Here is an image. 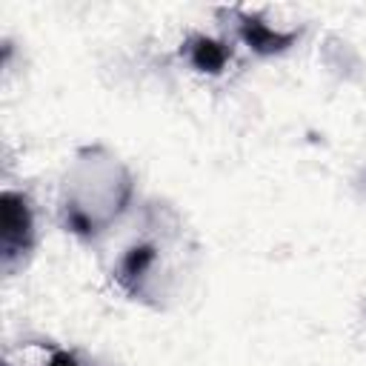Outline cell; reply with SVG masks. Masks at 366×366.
<instances>
[{"mask_svg": "<svg viewBox=\"0 0 366 366\" xmlns=\"http://www.w3.org/2000/svg\"><path fill=\"white\" fill-rule=\"evenodd\" d=\"M132 192V174L117 157L103 149L80 152L60 189V217L66 232L86 240L103 234L129 209Z\"/></svg>", "mask_w": 366, "mask_h": 366, "instance_id": "cell-1", "label": "cell"}, {"mask_svg": "<svg viewBox=\"0 0 366 366\" xmlns=\"http://www.w3.org/2000/svg\"><path fill=\"white\" fill-rule=\"evenodd\" d=\"M31 243H34V220H31L29 200L17 192H3L0 197V260L9 274L31 252Z\"/></svg>", "mask_w": 366, "mask_h": 366, "instance_id": "cell-2", "label": "cell"}, {"mask_svg": "<svg viewBox=\"0 0 366 366\" xmlns=\"http://www.w3.org/2000/svg\"><path fill=\"white\" fill-rule=\"evenodd\" d=\"M157 269H160L157 243L154 240H137L120 254L114 277L132 297H149V283L157 277Z\"/></svg>", "mask_w": 366, "mask_h": 366, "instance_id": "cell-3", "label": "cell"}, {"mask_svg": "<svg viewBox=\"0 0 366 366\" xmlns=\"http://www.w3.org/2000/svg\"><path fill=\"white\" fill-rule=\"evenodd\" d=\"M237 34L240 40L254 51V54H280L286 51L295 40H297V31H280V29H272L263 17L257 14H246V11H237Z\"/></svg>", "mask_w": 366, "mask_h": 366, "instance_id": "cell-4", "label": "cell"}, {"mask_svg": "<svg viewBox=\"0 0 366 366\" xmlns=\"http://www.w3.org/2000/svg\"><path fill=\"white\" fill-rule=\"evenodd\" d=\"M186 57H189V63L197 71H203V74H220L226 69V63H229V46L220 43V40H212L206 34H194L186 43Z\"/></svg>", "mask_w": 366, "mask_h": 366, "instance_id": "cell-5", "label": "cell"}, {"mask_svg": "<svg viewBox=\"0 0 366 366\" xmlns=\"http://www.w3.org/2000/svg\"><path fill=\"white\" fill-rule=\"evenodd\" d=\"M46 366H80V363H77V357L71 352H54Z\"/></svg>", "mask_w": 366, "mask_h": 366, "instance_id": "cell-6", "label": "cell"}]
</instances>
